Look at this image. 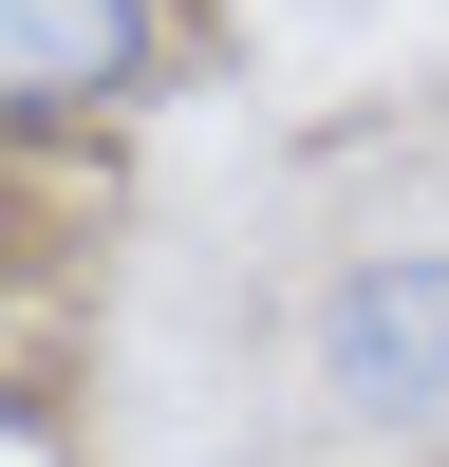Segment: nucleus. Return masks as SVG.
Instances as JSON below:
<instances>
[{"instance_id": "obj_1", "label": "nucleus", "mask_w": 449, "mask_h": 467, "mask_svg": "<svg viewBox=\"0 0 449 467\" xmlns=\"http://www.w3.org/2000/svg\"><path fill=\"white\" fill-rule=\"evenodd\" d=\"M318 374L374 431H449V244H374L318 299Z\"/></svg>"}, {"instance_id": "obj_2", "label": "nucleus", "mask_w": 449, "mask_h": 467, "mask_svg": "<svg viewBox=\"0 0 449 467\" xmlns=\"http://www.w3.org/2000/svg\"><path fill=\"white\" fill-rule=\"evenodd\" d=\"M169 75V0H0V131H94Z\"/></svg>"}]
</instances>
